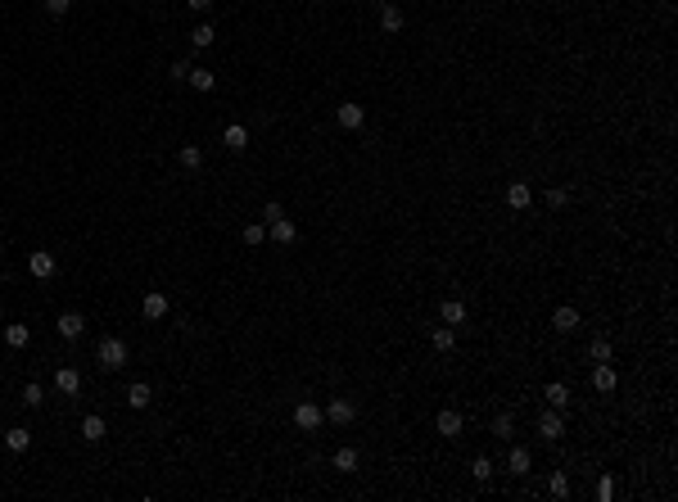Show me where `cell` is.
<instances>
[{
	"instance_id": "cell-1",
	"label": "cell",
	"mask_w": 678,
	"mask_h": 502,
	"mask_svg": "<svg viewBox=\"0 0 678 502\" xmlns=\"http://www.w3.org/2000/svg\"><path fill=\"white\" fill-rule=\"evenodd\" d=\"M95 358H100V367H104V372H118V367H127V339L104 335V339H100V349H95Z\"/></svg>"
},
{
	"instance_id": "cell-2",
	"label": "cell",
	"mask_w": 678,
	"mask_h": 502,
	"mask_svg": "<svg viewBox=\"0 0 678 502\" xmlns=\"http://www.w3.org/2000/svg\"><path fill=\"white\" fill-rule=\"evenodd\" d=\"M326 412V421H330V426H353V416H357V407L348 403V398H330V403L321 407Z\"/></svg>"
},
{
	"instance_id": "cell-3",
	"label": "cell",
	"mask_w": 678,
	"mask_h": 502,
	"mask_svg": "<svg viewBox=\"0 0 678 502\" xmlns=\"http://www.w3.org/2000/svg\"><path fill=\"white\" fill-rule=\"evenodd\" d=\"M54 267H59V262H54V253H45V249L27 253V272H32L36 281H50V276H54Z\"/></svg>"
},
{
	"instance_id": "cell-4",
	"label": "cell",
	"mask_w": 678,
	"mask_h": 502,
	"mask_svg": "<svg viewBox=\"0 0 678 502\" xmlns=\"http://www.w3.org/2000/svg\"><path fill=\"white\" fill-rule=\"evenodd\" d=\"M267 240L271 244H294L299 240V227H294L290 218H276V222H267Z\"/></svg>"
},
{
	"instance_id": "cell-5",
	"label": "cell",
	"mask_w": 678,
	"mask_h": 502,
	"mask_svg": "<svg viewBox=\"0 0 678 502\" xmlns=\"http://www.w3.org/2000/svg\"><path fill=\"white\" fill-rule=\"evenodd\" d=\"M321 421H326V412L317 403H299V407H294V426H299V430H317Z\"/></svg>"
},
{
	"instance_id": "cell-6",
	"label": "cell",
	"mask_w": 678,
	"mask_h": 502,
	"mask_svg": "<svg viewBox=\"0 0 678 502\" xmlns=\"http://www.w3.org/2000/svg\"><path fill=\"white\" fill-rule=\"evenodd\" d=\"M462 426H466V421H462V412H452V407L434 416V430H439L443 439H457V435H462Z\"/></svg>"
},
{
	"instance_id": "cell-7",
	"label": "cell",
	"mask_w": 678,
	"mask_h": 502,
	"mask_svg": "<svg viewBox=\"0 0 678 502\" xmlns=\"http://www.w3.org/2000/svg\"><path fill=\"white\" fill-rule=\"evenodd\" d=\"M140 312H145V321H163V317H168V295L150 290V295H145V304H140Z\"/></svg>"
},
{
	"instance_id": "cell-8",
	"label": "cell",
	"mask_w": 678,
	"mask_h": 502,
	"mask_svg": "<svg viewBox=\"0 0 678 502\" xmlns=\"http://www.w3.org/2000/svg\"><path fill=\"white\" fill-rule=\"evenodd\" d=\"M552 330H561V335H570V330H579V308H556L552 312Z\"/></svg>"
},
{
	"instance_id": "cell-9",
	"label": "cell",
	"mask_w": 678,
	"mask_h": 502,
	"mask_svg": "<svg viewBox=\"0 0 678 502\" xmlns=\"http://www.w3.org/2000/svg\"><path fill=\"white\" fill-rule=\"evenodd\" d=\"M335 118H339V127H348V131H357L362 127V104H353V100H344V104H339V109H335Z\"/></svg>"
},
{
	"instance_id": "cell-10",
	"label": "cell",
	"mask_w": 678,
	"mask_h": 502,
	"mask_svg": "<svg viewBox=\"0 0 678 502\" xmlns=\"http://www.w3.org/2000/svg\"><path fill=\"white\" fill-rule=\"evenodd\" d=\"M615 385H620L615 367H611V362H597V372H592V389H597V393H611Z\"/></svg>"
},
{
	"instance_id": "cell-11",
	"label": "cell",
	"mask_w": 678,
	"mask_h": 502,
	"mask_svg": "<svg viewBox=\"0 0 678 502\" xmlns=\"http://www.w3.org/2000/svg\"><path fill=\"white\" fill-rule=\"evenodd\" d=\"M77 435L87 439V444H100V439L109 435V426H104V416H82V426H77Z\"/></svg>"
},
{
	"instance_id": "cell-12",
	"label": "cell",
	"mask_w": 678,
	"mask_h": 502,
	"mask_svg": "<svg viewBox=\"0 0 678 502\" xmlns=\"http://www.w3.org/2000/svg\"><path fill=\"white\" fill-rule=\"evenodd\" d=\"M54 330H59L64 339H77L82 330H87V321H82V312H64L59 321H54Z\"/></svg>"
},
{
	"instance_id": "cell-13",
	"label": "cell",
	"mask_w": 678,
	"mask_h": 502,
	"mask_svg": "<svg viewBox=\"0 0 678 502\" xmlns=\"http://www.w3.org/2000/svg\"><path fill=\"white\" fill-rule=\"evenodd\" d=\"M54 385H59V393H73V398H77L82 376H77V367H59V372H54Z\"/></svg>"
},
{
	"instance_id": "cell-14",
	"label": "cell",
	"mask_w": 678,
	"mask_h": 502,
	"mask_svg": "<svg viewBox=\"0 0 678 502\" xmlns=\"http://www.w3.org/2000/svg\"><path fill=\"white\" fill-rule=\"evenodd\" d=\"M561 430H565V421H561L556 412H539V435L543 439H561Z\"/></svg>"
},
{
	"instance_id": "cell-15",
	"label": "cell",
	"mask_w": 678,
	"mask_h": 502,
	"mask_svg": "<svg viewBox=\"0 0 678 502\" xmlns=\"http://www.w3.org/2000/svg\"><path fill=\"white\" fill-rule=\"evenodd\" d=\"M27 339H32V330L23 326V321H10V326H5V344H10V349H27Z\"/></svg>"
},
{
	"instance_id": "cell-16",
	"label": "cell",
	"mask_w": 678,
	"mask_h": 502,
	"mask_svg": "<svg viewBox=\"0 0 678 502\" xmlns=\"http://www.w3.org/2000/svg\"><path fill=\"white\" fill-rule=\"evenodd\" d=\"M222 145H226V150H236V154H240V150L249 145V131L240 127V122H231V127L222 131Z\"/></svg>"
},
{
	"instance_id": "cell-17",
	"label": "cell",
	"mask_w": 678,
	"mask_h": 502,
	"mask_svg": "<svg viewBox=\"0 0 678 502\" xmlns=\"http://www.w3.org/2000/svg\"><path fill=\"white\" fill-rule=\"evenodd\" d=\"M439 321H443V326H462V321H466V304H457V299H448V304L439 308Z\"/></svg>"
},
{
	"instance_id": "cell-18",
	"label": "cell",
	"mask_w": 678,
	"mask_h": 502,
	"mask_svg": "<svg viewBox=\"0 0 678 502\" xmlns=\"http://www.w3.org/2000/svg\"><path fill=\"white\" fill-rule=\"evenodd\" d=\"M185 82H190L194 91H217V73H208V68H190Z\"/></svg>"
},
{
	"instance_id": "cell-19",
	"label": "cell",
	"mask_w": 678,
	"mask_h": 502,
	"mask_svg": "<svg viewBox=\"0 0 678 502\" xmlns=\"http://www.w3.org/2000/svg\"><path fill=\"white\" fill-rule=\"evenodd\" d=\"M5 448H10V453H27V448H32V430L14 426L10 435H5Z\"/></svg>"
},
{
	"instance_id": "cell-20",
	"label": "cell",
	"mask_w": 678,
	"mask_h": 502,
	"mask_svg": "<svg viewBox=\"0 0 678 502\" xmlns=\"http://www.w3.org/2000/svg\"><path fill=\"white\" fill-rule=\"evenodd\" d=\"M529 199H534V190H529L525 181H511V186H506V204L511 208H529Z\"/></svg>"
},
{
	"instance_id": "cell-21",
	"label": "cell",
	"mask_w": 678,
	"mask_h": 502,
	"mask_svg": "<svg viewBox=\"0 0 678 502\" xmlns=\"http://www.w3.org/2000/svg\"><path fill=\"white\" fill-rule=\"evenodd\" d=\"M150 398H154V389H150L145 380H136V385L127 389V407H136V412H140V407H150Z\"/></svg>"
},
{
	"instance_id": "cell-22",
	"label": "cell",
	"mask_w": 678,
	"mask_h": 502,
	"mask_svg": "<svg viewBox=\"0 0 678 502\" xmlns=\"http://www.w3.org/2000/svg\"><path fill=\"white\" fill-rule=\"evenodd\" d=\"M380 27H385V32H398L403 27V10L398 5H389V0L380 5Z\"/></svg>"
},
{
	"instance_id": "cell-23",
	"label": "cell",
	"mask_w": 678,
	"mask_h": 502,
	"mask_svg": "<svg viewBox=\"0 0 678 502\" xmlns=\"http://www.w3.org/2000/svg\"><path fill=\"white\" fill-rule=\"evenodd\" d=\"M190 41H194V50H208V45L217 41V27H213V23H199V27L190 32Z\"/></svg>"
},
{
	"instance_id": "cell-24",
	"label": "cell",
	"mask_w": 678,
	"mask_h": 502,
	"mask_svg": "<svg viewBox=\"0 0 678 502\" xmlns=\"http://www.w3.org/2000/svg\"><path fill=\"white\" fill-rule=\"evenodd\" d=\"M543 398H547L552 407H570V389H565V385H561V380H552L547 389H543Z\"/></svg>"
},
{
	"instance_id": "cell-25",
	"label": "cell",
	"mask_w": 678,
	"mask_h": 502,
	"mask_svg": "<svg viewBox=\"0 0 678 502\" xmlns=\"http://www.w3.org/2000/svg\"><path fill=\"white\" fill-rule=\"evenodd\" d=\"M506 470H511V475H529V448H511Z\"/></svg>"
},
{
	"instance_id": "cell-26",
	"label": "cell",
	"mask_w": 678,
	"mask_h": 502,
	"mask_svg": "<svg viewBox=\"0 0 678 502\" xmlns=\"http://www.w3.org/2000/svg\"><path fill=\"white\" fill-rule=\"evenodd\" d=\"M330 461H335V470H344V475H348V470H357V461H362V457H357V448H339Z\"/></svg>"
},
{
	"instance_id": "cell-27",
	"label": "cell",
	"mask_w": 678,
	"mask_h": 502,
	"mask_svg": "<svg viewBox=\"0 0 678 502\" xmlns=\"http://www.w3.org/2000/svg\"><path fill=\"white\" fill-rule=\"evenodd\" d=\"M177 159H181V168H185V172H199V163H204L199 145H181V154H177Z\"/></svg>"
},
{
	"instance_id": "cell-28",
	"label": "cell",
	"mask_w": 678,
	"mask_h": 502,
	"mask_svg": "<svg viewBox=\"0 0 678 502\" xmlns=\"http://www.w3.org/2000/svg\"><path fill=\"white\" fill-rule=\"evenodd\" d=\"M588 358H592V362H615L611 339H592V344H588Z\"/></svg>"
},
{
	"instance_id": "cell-29",
	"label": "cell",
	"mask_w": 678,
	"mask_h": 502,
	"mask_svg": "<svg viewBox=\"0 0 678 502\" xmlns=\"http://www.w3.org/2000/svg\"><path fill=\"white\" fill-rule=\"evenodd\" d=\"M430 339H434V349H439V353H448L452 344H457V335H452V326H434V330H430Z\"/></svg>"
},
{
	"instance_id": "cell-30",
	"label": "cell",
	"mask_w": 678,
	"mask_h": 502,
	"mask_svg": "<svg viewBox=\"0 0 678 502\" xmlns=\"http://www.w3.org/2000/svg\"><path fill=\"white\" fill-rule=\"evenodd\" d=\"M45 403V389H41V385H23V407H41Z\"/></svg>"
},
{
	"instance_id": "cell-31",
	"label": "cell",
	"mask_w": 678,
	"mask_h": 502,
	"mask_svg": "<svg viewBox=\"0 0 678 502\" xmlns=\"http://www.w3.org/2000/svg\"><path fill=\"white\" fill-rule=\"evenodd\" d=\"M262 240H267V227H262V222H249V227H245V244H253V249H258Z\"/></svg>"
},
{
	"instance_id": "cell-32",
	"label": "cell",
	"mask_w": 678,
	"mask_h": 502,
	"mask_svg": "<svg viewBox=\"0 0 678 502\" xmlns=\"http://www.w3.org/2000/svg\"><path fill=\"white\" fill-rule=\"evenodd\" d=\"M493 435H497V439L516 435V421H511V412H506V416H497V421H493Z\"/></svg>"
},
{
	"instance_id": "cell-33",
	"label": "cell",
	"mask_w": 678,
	"mask_h": 502,
	"mask_svg": "<svg viewBox=\"0 0 678 502\" xmlns=\"http://www.w3.org/2000/svg\"><path fill=\"white\" fill-rule=\"evenodd\" d=\"M276 218H285V208H280L276 199H267V204H262V227H267V222H276Z\"/></svg>"
},
{
	"instance_id": "cell-34",
	"label": "cell",
	"mask_w": 678,
	"mask_h": 502,
	"mask_svg": "<svg viewBox=\"0 0 678 502\" xmlns=\"http://www.w3.org/2000/svg\"><path fill=\"white\" fill-rule=\"evenodd\" d=\"M471 475H475V480H488V475H493V461H488V457H475Z\"/></svg>"
},
{
	"instance_id": "cell-35",
	"label": "cell",
	"mask_w": 678,
	"mask_h": 502,
	"mask_svg": "<svg viewBox=\"0 0 678 502\" xmlns=\"http://www.w3.org/2000/svg\"><path fill=\"white\" fill-rule=\"evenodd\" d=\"M547 489H552V498H565V493H570V480H565V475H561V470H556V475H552V484H547Z\"/></svg>"
},
{
	"instance_id": "cell-36",
	"label": "cell",
	"mask_w": 678,
	"mask_h": 502,
	"mask_svg": "<svg viewBox=\"0 0 678 502\" xmlns=\"http://www.w3.org/2000/svg\"><path fill=\"white\" fill-rule=\"evenodd\" d=\"M547 204H552V208H565V204H570V190H561V186L547 190Z\"/></svg>"
},
{
	"instance_id": "cell-37",
	"label": "cell",
	"mask_w": 678,
	"mask_h": 502,
	"mask_svg": "<svg viewBox=\"0 0 678 502\" xmlns=\"http://www.w3.org/2000/svg\"><path fill=\"white\" fill-rule=\"evenodd\" d=\"M45 10H50V14H54V19H64V14H68V10H73V0H45Z\"/></svg>"
},
{
	"instance_id": "cell-38",
	"label": "cell",
	"mask_w": 678,
	"mask_h": 502,
	"mask_svg": "<svg viewBox=\"0 0 678 502\" xmlns=\"http://www.w3.org/2000/svg\"><path fill=\"white\" fill-rule=\"evenodd\" d=\"M185 5H190L194 14H208V10H213V0H185Z\"/></svg>"
},
{
	"instance_id": "cell-39",
	"label": "cell",
	"mask_w": 678,
	"mask_h": 502,
	"mask_svg": "<svg viewBox=\"0 0 678 502\" xmlns=\"http://www.w3.org/2000/svg\"><path fill=\"white\" fill-rule=\"evenodd\" d=\"M611 493H615V480H602V484H597V498H602V502L611 498Z\"/></svg>"
}]
</instances>
